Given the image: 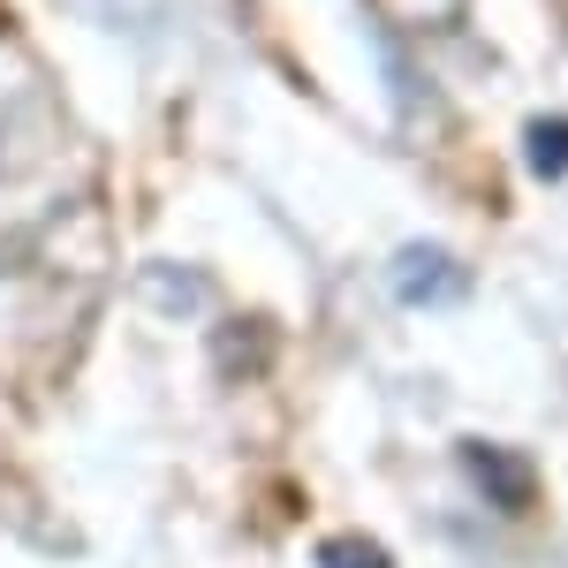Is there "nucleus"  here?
I'll return each instance as SVG.
<instances>
[{
	"label": "nucleus",
	"mask_w": 568,
	"mask_h": 568,
	"mask_svg": "<svg viewBox=\"0 0 568 568\" xmlns=\"http://www.w3.org/2000/svg\"><path fill=\"white\" fill-rule=\"evenodd\" d=\"M470 463H485V485L500 493V508H516L530 493V478H524V463H508V455H493V447H470Z\"/></svg>",
	"instance_id": "2"
},
{
	"label": "nucleus",
	"mask_w": 568,
	"mask_h": 568,
	"mask_svg": "<svg viewBox=\"0 0 568 568\" xmlns=\"http://www.w3.org/2000/svg\"><path fill=\"white\" fill-rule=\"evenodd\" d=\"M318 568H387V554H379L372 538H334V546L318 554Z\"/></svg>",
	"instance_id": "4"
},
{
	"label": "nucleus",
	"mask_w": 568,
	"mask_h": 568,
	"mask_svg": "<svg viewBox=\"0 0 568 568\" xmlns=\"http://www.w3.org/2000/svg\"><path fill=\"white\" fill-rule=\"evenodd\" d=\"M530 168L538 175H568V122H530Z\"/></svg>",
	"instance_id": "3"
},
{
	"label": "nucleus",
	"mask_w": 568,
	"mask_h": 568,
	"mask_svg": "<svg viewBox=\"0 0 568 568\" xmlns=\"http://www.w3.org/2000/svg\"><path fill=\"white\" fill-rule=\"evenodd\" d=\"M394 288H402L409 304H439V296H455V288H463V265H447L439 251L409 243V251L394 258Z\"/></svg>",
	"instance_id": "1"
}]
</instances>
